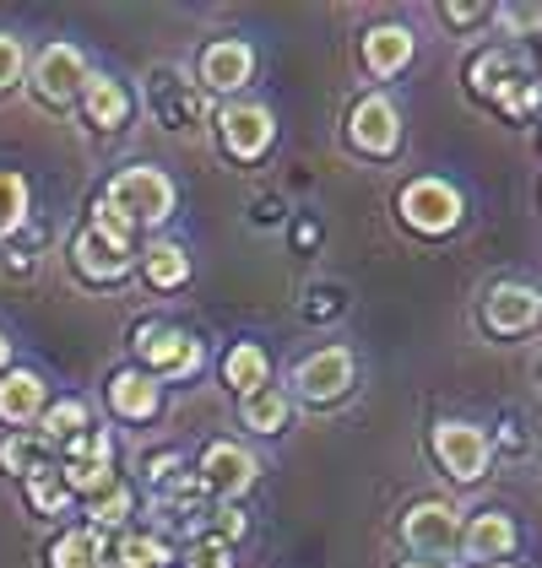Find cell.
Instances as JSON below:
<instances>
[{"label": "cell", "instance_id": "6da1fadb", "mask_svg": "<svg viewBox=\"0 0 542 568\" xmlns=\"http://www.w3.org/2000/svg\"><path fill=\"white\" fill-rule=\"evenodd\" d=\"M103 201H109L120 217H131L136 227H141V222L152 227V222H163L174 212V184H169L163 169H126V174H114Z\"/></svg>", "mask_w": 542, "mask_h": 568}, {"label": "cell", "instance_id": "7a4b0ae2", "mask_svg": "<svg viewBox=\"0 0 542 568\" xmlns=\"http://www.w3.org/2000/svg\"><path fill=\"white\" fill-rule=\"evenodd\" d=\"M402 222L418 227V233H451L461 222V195H455L445 179H412L402 190Z\"/></svg>", "mask_w": 542, "mask_h": 568}, {"label": "cell", "instance_id": "3957f363", "mask_svg": "<svg viewBox=\"0 0 542 568\" xmlns=\"http://www.w3.org/2000/svg\"><path fill=\"white\" fill-rule=\"evenodd\" d=\"M136 347L152 363V379H190V374L201 368V357H207L201 342L174 331V325H147V331L136 336Z\"/></svg>", "mask_w": 542, "mask_h": 568}, {"label": "cell", "instance_id": "277c9868", "mask_svg": "<svg viewBox=\"0 0 542 568\" xmlns=\"http://www.w3.org/2000/svg\"><path fill=\"white\" fill-rule=\"evenodd\" d=\"M348 135H353V146L369 152V158H391L397 146H402V114H397V103L391 98H359L353 103V114H348Z\"/></svg>", "mask_w": 542, "mask_h": 568}, {"label": "cell", "instance_id": "5b68a950", "mask_svg": "<svg viewBox=\"0 0 542 568\" xmlns=\"http://www.w3.org/2000/svg\"><path fill=\"white\" fill-rule=\"evenodd\" d=\"M82 88H88V60H82V49L49 44L44 54H39V65H33V92L60 109V103L82 98Z\"/></svg>", "mask_w": 542, "mask_h": 568}, {"label": "cell", "instance_id": "8992f818", "mask_svg": "<svg viewBox=\"0 0 542 568\" xmlns=\"http://www.w3.org/2000/svg\"><path fill=\"white\" fill-rule=\"evenodd\" d=\"M434 455L455 481H478L489 471V434L472 423H440L434 428Z\"/></svg>", "mask_w": 542, "mask_h": 568}, {"label": "cell", "instance_id": "52a82bcc", "mask_svg": "<svg viewBox=\"0 0 542 568\" xmlns=\"http://www.w3.org/2000/svg\"><path fill=\"white\" fill-rule=\"evenodd\" d=\"M402 536L412 552H451L455 541H461V520H455L451 504H440V498H423V504H412L402 520Z\"/></svg>", "mask_w": 542, "mask_h": 568}, {"label": "cell", "instance_id": "ba28073f", "mask_svg": "<svg viewBox=\"0 0 542 568\" xmlns=\"http://www.w3.org/2000/svg\"><path fill=\"white\" fill-rule=\"evenodd\" d=\"M218 125H223V146L239 158V163H255V158L271 146V135H277L271 109H261V103H233V109H223Z\"/></svg>", "mask_w": 542, "mask_h": 568}, {"label": "cell", "instance_id": "9c48e42d", "mask_svg": "<svg viewBox=\"0 0 542 568\" xmlns=\"http://www.w3.org/2000/svg\"><path fill=\"white\" fill-rule=\"evenodd\" d=\"M483 320H489V331L499 336H521V331H532L542 320V298L538 287H521V282H504L489 293V308H483Z\"/></svg>", "mask_w": 542, "mask_h": 568}, {"label": "cell", "instance_id": "30bf717a", "mask_svg": "<svg viewBox=\"0 0 542 568\" xmlns=\"http://www.w3.org/2000/svg\"><path fill=\"white\" fill-rule=\"evenodd\" d=\"M71 255H77V271L92 276V282H114V276L131 271V244H126V239H109V233H98V227H82V233H77Z\"/></svg>", "mask_w": 542, "mask_h": 568}, {"label": "cell", "instance_id": "8fae6325", "mask_svg": "<svg viewBox=\"0 0 542 568\" xmlns=\"http://www.w3.org/2000/svg\"><path fill=\"white\" fill-rule=\"evenodd\" d=\"M250 481H255L250 449H239V444H212V449L201 455V487H212V493H223V498H239Z\"/></svg>", "mask_w": 542, "mask_h": 568}, {"label": "cell", "instance_id": "7c38bea8", "mask_svg": "<svg viewBox=\"0 0 542 568\" xmlns=\"http://www.w3.org/2000/svg\"><path fill=\"white\" fill-rule=\"evenodd\" d=\"M250 71H255V54H250V44H239V39H218V44H207V54H201V82L212 92H239L250 82Z\"/></svg>", "mask_w": 542, "mask_h": 568}, {"label": "cell", "instance_id": "4fadbf2b", "mask_svg": "<svg viewBox=\"0 0 542 568\" xmlns=\"http://www.w3.org/2000/svg\"><path fill=\"white\" fill-rule=\"evenodd\" d=\"M348 385H353V357L342 347H325L299 363V390L310 395V400H337Z\"/></svg>", "mask_w": 542, "mask_h": 568}, {"label": "cell", "instance_id": "5bb4252c", "mask_svg": "<svg viewBox=\"0 0 542 568\" xmlns=\"http://www.w3.org/2000/svg\"><path fill=\"white\" fill-rule=\"evenodd\" d=\"M109 406H114L120 417H131V423H147V417H158V406H163V385H158L152 374H141V368H120V374L109 379Z\"/></svg>", "mask_w": 542, "mask_h": 568}, {"label": "cell", "instance_id": "9a60e30c", "mask_svg": "<svg viewBox=\"0 0 542 568\" xmlns=\"http://www.w3.org/2000/svg\"><path fill=\"white\" fill-rule=\"evenodd\" d=\"M363 60H369V71H374V77H397L406 60H412V33H406L402 22H380V28H369V39H363Z\"/></svg>", "mask_w": 542, "mask_h": 568}, {"label": "cell", "instance_id": "2e32d148", "mask_svg": "<svg viewBox=\"0 0 542 568\" xmlns=\"http://www.w3.org/2000/svg\"><path fill=\"white\" fill-rule=\"evenodd\" d=\"M82 109H88V120L98 125V131H120V125L131 120V92L120 88L114 77H88Z\"/></svg>", "mask_w": 542, "mask_h": 568}, {"label": "cell", "instance_id": "e0dca14e", "mask_svg": "<svg viewBox=\"0 0 542 568\" xmlns=\"http://www.w3.org/2000/svg\"><path fill=\"white\" fill-rule=\"evenodd\" d=\"M44 412V379L28 368H11L0 379V423H33Z\"/></svg>", "mask_w": 542, "mask_h": 568}, {"label": "cell", "instance_id": "ac0fdd59", "mask_svg": "<svg viewBox=\"0 0 542 568\" xmlns=\"http://www.w3.org/2000/svg\"><path fill=\"white\" fill-rule=\"evenodd\" d=\"M461 547H466V558H478V564H499V558H510V547H515V525L504 520V515H478V520L461 530Z\"/></svg>", "mask_w": 542, "mask_h": 568}, {"label": "cell", "instance_id": "d6986e66", "mask_svg": "<svg viewBox=\"0 0 542 568\" xmlns=\"http://www.w3.org/2000/svg\"><path fill=\"white\" fill-rule=\"evenodd\" d=\"M49 568H109V541H103V530H66L60 541H54V552H49Z\"/></svg>", "mask_w": 542, "mask_h": 568}, {"label": "cell", "instance_id": "ffe728a7", "mask_svg": "<svg viewBox=\"0 0 542 568\" xmlns=\"http://www.w3.org/2000/svg\"><path fill=\"white\" fill-rule=\"evenodd\" d=\"M267 374H271V363H267V352L255 347V342H239V347L223 357V379L239 395L261 390V385H267Z\"/></svg>", "mask_w": 542, "mask_h": 568}, {"label": "cell", "instance_id": "44dd1931", "mask_svg": "<svg viewBox=\"0 0 542 568\" xmlns=\"http://www.w3.org/2000/svg\"><path fill=\"white\" fill-rule=\"evenodd\" d=\"M77 434H88V406L82 400H60V406H49L39 412V444H71Z\"/></svg>", "mask_w": 542, "mask_h": 568}, {"label": "cell", "instance_id": "7402d4cb", "mask_svg": "<svg viewBox=\"0 0 542 568\" xmlns=\"http://www.w3.org/2000/svg\"><path fill=\"white\" fill-rule=\"evenodd\" d=\"M239 417H244V428H255V434H277V428L288 423V395L271 390V385H261V390L244 395Z\"/></svg>", "mask_w": 542, "mask_h": 568}, {"label": "cell", "instance_id": "603a6c76", "mask_svg": "<svg viewBox=\"0 0 542 568\" xmlns=\"http://www.w3.org/2000/svg\"><path fill=\"white\" fill-rule=\"evenodd\" d=\"M184 276H190V255H184L180 244H152L147 250V282L152 287H184Z\"/></svg>", "mask_w": 542, "mask_h": 568}, {"label": "cell", "instance_id": "cb8c5ba5", "mask_svg": "<svg viewBox=\"0 0 542 568\" xmlns=\"http://www.w3.org/2000/svg\"><path fill=\"white\" fill-rule=\"evenodd\" d=\"M60 481H66V493L98 498V493L114 487V460H66V466H60Z\"/></svg>", "mask_w": 542, "mask_h": 568}, {"label": "cell", "instance_id": "d4e9b609", "mask_svg": "<svg viewBox=\"0 0 542 568\" xmlns=\"http://www.w3.org/2000/svg\"><path fill=\"white\" fill-rule=\"evenodd\" d=\"M494 103L510 114V120H526L532 109L542 103V88L532 82V77H521V71H510L504 82H494Z\"/></svg>", "mask_w": 542, "mask_h": 568}, {"label": "cell", "instance_id": "484cf974", "mask_svg": "<svg viewBox=\"0 0 542 568\" xmlns=\"http://www.w3.org/2000/svg\"><path fill=\"white\" fill-rule=\"evenodd\" d=\"M109 568H169V547L158 536H126L109 552Z\"/></svg>", "mask_w": 542, "mask_h": 568}, {"label": "cell", "instance_id": "4316f807", "mask_svg": "<svg viewBox=\"0 0 542 568\" xmlns=\"http://www.w3.org/2000/svg\"><path fill=\"white\" fill-rule=\"evenodd\" d=\"M28 498H33V509H39V515H60V509L71 504V493H66L60 471H54V466H44V460L28 471Z\"/></svg>", "mask_w": 542, "mask_h": 568}, {"label": "cell", "instance_id": "83f0119b", "mask_svg": "<svg viewBox=\"0 0 542 568\" xmlns=\"http://www.w3.org/2000/svg\"><path fill=\"white\" fill-rule=\"evenodd\" d=\"M28 217V179L22 174H0V239L17 233Z\"/></svg>", "mask_w": 542, "mask_h": 568}, {"label": "cell", "instance_id": "f1b7e54d", "mask_svg": "<svg viewBox=\"0 0 542 568\" xmlns=\"http://www.w3.org/2000/svg\"><path fill=\"white\" fill-rule=\"evenodd\" d=\"M131 487H120V481H114V487H109V493H98V498H92V530H114V525H126L131 520Z\"/></svg>", "mask_w": 542, "mask_h": 568}, {"label": "cell", "instance_id": "f546056e", "mask_svg": "<svg viewBox=\"0 0 542 568\" xmlns=\"http://www.w3.org/2000/svg\"><path fill=\"white\" fill-rule=\"evenodd\" d=\"M39 449H44L39 438H6V444H0V466L17 471V477H28V471L39 466Z\"/></svg>", "mask_w": 542, "mask_h": 568}, {"label": "cell", "instance_id": "4dcf8cb0", "mask_svg": "<svg viewBox=\"0 0 542 568\" xmlns=\"http://www.w3.org/2000/svg\"><path fill=\"white\" fill-rule=\"evenodd\" d=\"M92 227H98V233H109V239H126V244H131V233H136V222L120 217L109 201H98V206H92Z\"/></svg>", "mask_w": 542, "mask_h": 568}, {"label": "cell", "instance_id": "1f68e13d", "mask_svg": "<svg viewBox=\"0 0 542 568\" xmlns=\"http://www.w3.org/2000/svg\"><path fill=\"white\" fill-rule=\"evenodd\" d=\"M22 65H28L22 44H17L11 33H0V92H6L11 82H17V77H22Z\"/></svg>", "mask_w": 542, "mask_h": 568}, {"label": "cell", "instance_id": "d6a6232c", "mask_svg": "<svg viewBox=\"0 0 542 568\" xmlns=\"http://www.w3.org/2000/svg\"><path fill=\"white\" fill-rule=\"evenodd\" d=\"M494 77H510V60H504V54H478V60H472V88L494 92Z\"/></svg>", "mask_w": 542, "mask_h": 568}, {"label": "cell", "instance_id": "836d02e7", "mask_svg": "<svg viewBox=\"0 0 542 568\" xmlns=\"http://www.w3.org/2000/svg\"><path fill=\"white\" fill-rule=\"evenodd\" d=\"M184 568H233V552H228V541H201V547H190Z\"/></svg>", "mask_w": 542, "mask_h": 568}, {"label": "cell", "instance_id": "e575fe53", "mask_svg": "<svg viewBox=\"0 0 542 568\" xmlns=\"http://www.w3.org/2000/svg\"><path fill=\"white\" fill-rule=\"evenodd\" d=\"M504 22H510L515 33H526V28H542V6H504Z\"/></svg>", "mask_w": 542, "mask_h": 568}, {"label": "cell", "instance_id": "d590c367", "mask_svg": "<svg viewBox=\"0 0 542 568\" xmlns=\"http://www.w3.org/2000/svg\"><path fill=\"white\" fill-rule=\"evenodd\" d=\"M489 17V6H445V22H455V28H466V22H483Z\"/></svg>", "mask_w": 542, "mask_h": 568}, {"label": "cell", "instance_id": "8d00e7d4", "mask_svg": "<svg viewBox=\"0 0 542 568\" xmlns=\"http://www.w3.org/2000/svg\"><path fill=\"white\" fill-rule=\"evenodd\" d=\"M174 471H180V460H174V455H158L147 477H152V481H169V477H174Z\"/></svg>", "mask_w": 542, "mask_h": 568}, {"label": "cell", "instance_id": "74e56055", "mask_svg": "<svg viewBox=\"0 0 542 568\" xmlns=\"http://www.w3.org/2000/svg\"><path fill=\"white\" fill-rule=\"evenodd\" d=\"M218 525H223L228 541H233V536H244V515H239V509H223V515H218Z\"/></svg>", "mask_w": 542, "mask_h": 568}, {"label": "cell", "instance_id": "f35d334b", "mask_svg": "<svg viewBox=\"0 0 542 568\" xmlns=\"http://www.w3.org/2000/svg\"><path fill=\"white\" fill-rule=\"evenodd\" d=\"M6 363H11V342L0 336V368H6Z\"/></svg>", "mask_w": 542, "mask_h": 568}, {"label": "cell", "instance_id": "ab89813d", "mask_svg": "<svg viewBox=\"0 0 542 568\" xmlns=\"http://www.w3.org/2000/svg\"><path fill=\"white\" fill-rule=\"evenodd\" d=\"M483 568H515V564H483Z\"/></svg>", "mask_w": 542, "mask_h": 568}, {"label": "cell", "instance_id": "60d3db41", "mask_svg": "<svg viewBox=\"0 0 542 568\" xmlns=\"http://www.w3.org/2000/svg\"><path fill=\"white\" fill-rule=\"evenodd\" d=\"M406 568H434V564H406Z\"/></svg>", "mask_w": 542, "mask_h": 568}]
</instances>
